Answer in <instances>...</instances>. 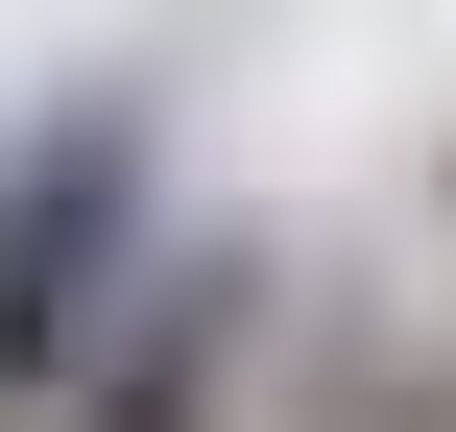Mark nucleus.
<instances>
[{
  "label": "nucleus",
  "mask_w": 456,
  "mask_h": 432,
  "mask_svg": "<svg viewBox=\"0 0 456 432\" xmlns=\"http://www.w3.org/2000/svg\"><path fill=\"white\" fill-rule=\"evenodd\" d=\"M144 192H168L144 96H48V120L0 144V409L72 385V337H96L120 265H144Z\"/></svg>",
  "instance_id": "nucleus-1"
},
{
  "label": "nucleus",
  "mask_w": 456,
  "mask_h": 432,
  "mask_svg": "<svg viewBox=\"0 0 456 432\" xmlns=\"http://www.w3.org/2000/svg\"><path fill=\"white\" fill-rule=\"evenodd\" d=\"M240 313H265V265H240V240H144V265H120V313L72 337L48 432H216V385H240Z\"/></svg>",
  "instance_id": "nucleus-2"
}]
</instances>
